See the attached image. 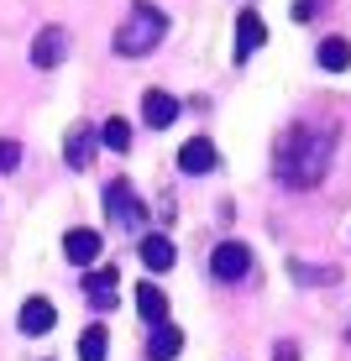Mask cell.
<instances>
[{
  "label": "cell",
  "instance_id": "22",
  "mask_svg": "<svg viewBox=\"0 0 351 361\" xmlns=\"http://www.w3.org/2000/svg\"><path fill=\"white\" fill-rule=\"evenodd\" d=\"M273 361H299V351L294 345H273Z\"/></svg>",
  "mask_w": 351,
  "mask_h": 361
},
{
  "label": "cell",
  "instance_id": "10",
  "mask_svg": "<svg viewBox=\"0 0 351 361\" xmlns=\"http://www.w3.org/2000/svg\"><path fill=\"white\" fill-rule=\"evenodd\" d=\"M179 351H184V330L173 325V319H157L153 335H147V356L153 361H173Z\"/></svg>",
  "mask_w": 351,
  "mask_h": 361
},
{
  "label": "cell",
  "instance_id": "19",
  "mask_svg": "<svg viewBox=\"0 0 351 361\" xmlns=\"http://www.w3.org/2000/svg\"><path fill=\"white\" fill-rule=\"evenodd\" d=\"M105 341H110V335L100 330V325H90V330L79 335V361H105Z\"/></svg>",
  "mask_w": 351,
  "mask_h": 361
},
{
  "label": "cell",
  "instance_id": "15",
  "mask_svg": "<svg viewBox=\"0 0 351 361\" xmlns=\"http://www.w3.org/2000/svg\"><path fill=\"white\" fill-rule=\"evenodd\" d=\"M95 147H100V136H95V126H73L69 131V168H90V157H95Z\"/></svg>",
  "mask_w": 351,
  "mask_h": 361
},
{
  "label": "cell",
  "instance_id": "18",
  "mask_svg": "<svg viewBox=\"0 0 351 361\" xmlns=\"http://www.w3.org/2000/svg\"><path fill=\"white\" fill-rule=\"evenodd\" d=\"M100 147H110V152H126V147H131V126H126V121H121V116H110V121H100Z\"/></svg>",
  "mask_w": 351,
  "mask_h": 361
},
{
  "label": "cell",
  "instance_id": "16",
  "mask_svg": "<svg viewBox=\"0 0 351 361\" xmlns=\"http://www.w3.org/2000/svg\"><path fill=\"white\" fill-rule=\"evenodd\" d=\"M136 314H142L147 325H157V319H168V293H162L157 283H142V288H136Z\"/></svg>",
  "mask_w": 351,
  "mask_h": 361
},
{
  "label": "cell",
  "instance_id": "3",
  "mask_svg": "<svg viewBox=\"0 0 351 361\" xmlns=\"http://www.w3.org/2000/svg\"><path fill=\"white\" fill-rule=\"evenodd\" d=\"M105 215H110V226H116V231H142L153 209L142 204V194L131 189V178H110L105 183Z\"/></svg>",
  "mask_w": 351,
  "mask_h": 361
},
{
  "label": "cell",
  "instance_id": "13",
  "mask_svg": "<svg viewBox=\"0 0 351 361\" xmlns=\"http://www.w3.org/2000/svg\"><path fill=\"white\" fill-rule=\"evenodd\" d=\"M53 325H58V309L47 298H27L21 304V335H47Z\"/></svg>",
  "mask_w": 351,
  "mask_h": 361
},
{
  "label": "cell",
  "instance_id": "5",
  "mask_svg": "<svg viewBox=\"0 0 351 361\" xmlns=\"http://www.w3.org/2000/svg\"><path fill=\"white\" fill-rule=\"evenodd\" d=\"M215 168H220V152H215V142H210V136H194V142L179 147V173L205 178V173H215Z\"/></svg>",
  "mask_w": 351,
  "mask_h": 361
},
{
  "label": "cell",
  "instance_id": "4",
  "mask_svg": "<svg viewBox=\"0 0 351 361\" xmlns=\"http://www.w3.org/2000/svg\"><path fill=\"white\" fill-rule=\"evenodd\" d=\"M210 272H215L220 283H242L246 272H252V252H246L242 241H220L215 252H210Z\"/></svg>",
  "mask_w": 351,
  "mask_h": 361
},
{
  "label": "cell",
  "instance_id": "11",
  "mask_svg": "<svg viewBox=\"0 0 351 361\" xmlns=\"http://www.w3.org/2000/svg\"><path fill=\"white\" fill-rule=\"evenodd\" d=\"M142 121H147L153 131L173 126V121H179V99L162 94V90H147V94H142Z\"/></svg>",
  "mask_w": 351,
  "mask_h": 361
},
{
  "label": "cell",
  "instance_id": "6",
  "mask_svg": "<svg viewBox=\"0 0 351 361\" xmlns=\"http://www.w3.org/2000/svg\"><path fill=\"white\" fill-rule=\"evenodd\" d=\"M69 42H73L69 27H42V32H37V42H32V63L37 68H58L69 58Z\"/></svg>",
  "mask_w": 351,
  "mask_h": 361
},
{
  "label": "cell",
  "instance_id": "12",
  "mask_svg": "<svg viewBox=\"0 0 351 361\" xmlns=\"http://www.w3.org/2000/svg\"><path fill=\"white\" fill-rule=\"evenodd\" d=\"M136 257H142V267H147V272H168L173 262H179V252H173V241H168V235H142Z\"/></svg>",
  "mask_w": 351,
  "mask_h": 361
},
{
  "label": "cell",
  "instance_id": "14",
  "mask_svg": "<svg viewBox=\"0 0 351 361\" xmlns=\"http://www.w3.org/2000/svg\"><path fill=\"white\" fill-rule=\"evenodd\" d=\"M288 278L299 288H335L341 283V267H315V262H288Z\"/></svg>",
  "mask_w": 351,
  "mask_h": 361
},
{
  "label": "cell",
  "instance_id": "17",
  "mask_svg": "<svg viewBox=\"0 0 351 361\" xmlns=\"http://www.w3.org/2000/svg\"><path fill=\"white\" fill-rule=\"evenodd\" d=\"M320 68L325 73H346L351 68V42L346 37H325L320 42Z\"/></svg>",
  "mask_w": 351,
  "mask_h": 361
},
{
  "label": "cell",
  "instance_id": "1",
  "mask_svg": "<svg viewBox=\"0 0 351 361\" xmlns=\"http://www.w3.org/2000/svg\"><path fill=\"white\" fill-rule=\"evenodd\" d=\"M335 157V126H320V121H294L278 147H273V173H278L283 189H315L325 178V168H331Z\"/></svg>",
  "mask_w": 351,
  "mask_h": 361
},
{
  "label": "cell",
  "instance_id": "8",
  "mask_svg": "<svg viewBox=\"0 0 351 361\" xmlns=\"http://www.w3.org/2000/svg\"><path fill=\"white\" fill-rule=\"evenodd\" d=\"M100 252H105V241H100V231H69L64 235V257H69V262L73 267H95L100 262Z\"/></svg>",
  "mask_w": 351,
  "mask_h": 361
},
{
  "label": "cell",
  "instance_id": "7",
  "mask_svg": "<svg viewBox=\"0 0 351 361\" xmlns=\"http://www.w3.org/2000/svg\"><path fill=\"white\" fill-rule=\"evenodd\" d=\"M116 288H121L116 267H90L84 272V298H90V309H116Z\"/></svg>",
  "mask_w": 351,
  "mask_h": 361
},
{
  "label": "cell",
  "instance_id": "21",
  "mask_svg": "<svg viewBox=\"0 0 351 361\" xmlns=\"http://www.w3.org/2000/svg\"><path fill=\"white\" fill-rule=\"evenodd\" d=\"M315 11H325V0H294V21H315Z\"/></svg>",
  "mask_w": 351,
  "mask_h": 361
},
{
  "label": "cell",
  "instance_id": "2",
  "mask_svg": "<svg viewBox=\"0 0 351 361\" xmlns=\"http://www.w3.org/2000/svg\"><path fill=\"white\" fill-rule=\"evenodd\" d=\"M162 37H168V16H162L153 0H131L126 21H121V32H116V53L121 58H147Z\"/></svg>",
  "mask_w": 351,
  "mask_h": 361
},
{
  "label": "cell",
  "instance_id": "9",
  "mask_svg": "<svg viewBox=\"0 0 351 361\" xmlns=\"http://www.w3.org/2000/svg\"><path fill=\"white\" fill-rule=\"evenodd\" d=\"M262 42H268V27H262V16H257V11H242V16H236V63H246V58H252Z\"/></svg>",
  "mask_w": 351,
  "mask_h": 361
},
{
  "label": "cell",
  "instance_id": "20",
  "mask_svg": "<svg viewBox=\"0 0 351 361\" xmlns=\"http://www.w3.org/2000/svg\"><path fill=\"white\" fill-rule=\"evenodd\" d=\"M16 168H21V142L0 136V173H16Z\"/></svg>",
  "mask_w": 351,
  "mask_h": 361
}]
</instances>
